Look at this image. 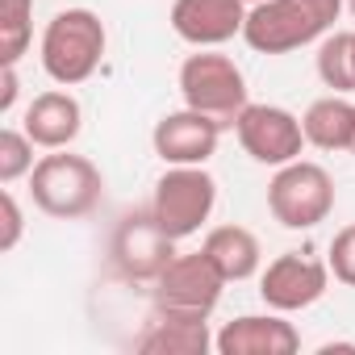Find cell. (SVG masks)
<instances>
[{"mask_svg": "<svg viewBox=\"0 0 355 355\" xmlns=\"http://www.w3.org/2000/svg\"><path fill=\"white\" fill-rule=\"evenodd\" d=\"M326 263H330V276H334L338 284H351V288H355V226H343V230L334 234Z\"/></svg>", "mask_w": 355, "mask_h": 355, "instance_id": "44dd1931", "label": "cell"}, {"mask_svg": "<svg viewBox=\"0 0 355 355\" xmlns=\"http://www.w3.org/2000/svg\"><path fill=\"white\" fill-rule=\"evenodd\" d=\"M34 138L26 130H13L5 125L0 130V184H17L21 175L34 171Z\"/></svg>", "mask_w": 355, "mask_h": 355, "instance_id": "ffe728a7", "label": "cell"}, {"mask_svg": "<svg viewBox=\"0 0 355 355\" xmlns=\"http://www.w3.org/2000/svg\"><path fill=\"white\" fill-rule=\"evenodd\" d=\"M318 80L330 92L351 96L355 92V34L351 30H330L318 46Z\"/></svg>", "mask_w": 355, "mask_h": 355, "instance_id": "ac0fdd59", "label": "cell"}, {"mask_svg": "<svg viewBox=\"0 0 355 355\" xmlns=\"http://www.w3.org/2000/svg\"><path fill=\"white\" fill-rule=\"evenodd\" d=\"M30 197H34V205L46 218L76 222V218H88L101 205L105 175H101V167L92 159L71 155L63 146V150H51V155H42L34 163V171H30Z\"/></svg>", "mask_w": 355, "mask_h": 355, "instance_id": "3957f363", "label": "cell"}, {"mask_svg": "<svg viewBox=\"0 0 355 355\" xmlns=\"http://www.w3.org/2000/svg\"><path fill=\"white\" fill-rule=\"evenodd\" d=\"M0 209H5V230H0V251H13L21 243V230H26V218H21V205L13 197V189L5 184V193H0Z\"/></svg>", "mask_w": 355, "mask_h": 355, "instance_id": "7402d4cb", "label": "cell"}, {"mask_svg": "<svg viewBox=\"0 0 355 355\" xmlns=\"http://www.w3.org/2000/svg\"><path fill=\"white\" fill-rule=\"evenodd\" d=\"M222 125L218 117L201 113V109H175V113H163L150 130V146L155 155L175 167V163H209L218 142H222Z\"/></svg>", "mask_w": 355, "mask_h": 355, "instance_id": "8fae6325", "label": "cell"}, {"mask_svg": "<svg viewBox=\"0 0 355 355\" xmlns=\"http://www.w3.org/2000/svg\"><path fill=\"white\" fill-rule=\"evenodd\" d=\"M268 209L284 230H313L334 214V180L313 159H293L276 167L268 184Z\"/></svg>", "mask_w": 355, "mask_h": 355, "instance_id": "5b68a950", "label": "cell"}, {"mask_svg": "<svg viewBox=\"0 0 355 355\" xmlns=\"http://www.w3.org/2000/svg\"><path fill=\"white\" fill-rule=\"evenodd\" d=\"M21 130L42 146V150H63L80 138L84 130V109L71 92L63 88H51V92H38L21 117Z\"/></svg>", "mask_w": 355, "mask_h": 355, "instance_id": "5bb4252c", "label": "cell"}, {"mask_svg": "<svg viewBox=\"0 0 355 355\" xmlns=\"http://www.w3.org/2000/svg\"><path fill=\"white\" fill-rule=\"evenodd\" d=\"M214 351L218 355H293V351H301V334L276 309L272 313H243L218 330Z\"/></svg>", "mask_w": 355, "mask_h": 355, "instance_id": "4fadbf2b", "label": "cell"}, {"mask_svg": "<svg viewBox=\"0 0 355 355\" xmlns=\"http://www.w3.org/2000/svg\"><path fill=\"white\" fill-rule=\"evenodd\" d=\"M234 134H239L243 150L263 167H284V163L301 159V150H305L301 117L280 105H247L234 117Z\"/></svg>", "mask_w": 355, "mask_h": 355, "instance_id": "ba28073f", "label": "cell"}, {"mask_svg": "<svg viewBox=\"0 0 355 355\" xmlns=\"http://www.w3.org/2000/svg\"><path fill=\"white\" fill-rule=\"evenodd\" d=\"M214 205H218V180L205 171V163H175L155 180L150 214L175 243L197 234L209 222Z\"/></svg>", "mask_w": 355, "mask_h": 355, "instance_id": "277c9868", "label": "cell"}, {"mask_svg": "<svg viewBox=\"0 0 355 355\" xmlns=\"http://www.w3.org/2000/svg\"><path fill=\"white\" fill-rule=\"evenodd\" d=\"M251 5H259V0H247V9H251Z\"/></svg>", "mask_w": 355, "mask_h": 355, "instance_id": "d4e9b609", "label": "cell"}, {"mask_svg": "<svg viewBox=\"0 0 355 355\" xmlns=\"http://www.w3.org/2000/svg\"><path fill=\"white\" fill-rule=\"evenodd\" d=\"M218 334H209V318H180V313H155L146 330L134 338L138 355H205Z\"/></svg>", "mask_w": 355, "mask_h": 355, "instance_id": "9a60e30c", "label": "cell"}, {"mask_svg": "<svg viewBox=\"0 0 355 355\" xmlns=\"http://www.w3.org/2000/svg\"><path fill=\"white\" fill-rule=\"evenodd\" d=\"M305 142L318 146V150H351V138H355V105L343 96V92H330V96H318L305 117Z\"/></svg>", "mask_w": 355, "mask_h": 355, "instance_id": "e0dca14e", "label": "cell"}, {"mask_svg": "<svg viewBox=\"0 0 355 355\" xmlns=\"http://www.w3.org/2000/svg\"><path fill=\"white\" fill-rule=\"evenodd\" d=\"M113 268L125 276V280H150L175 259V239L155 222V214H125L113 230Z\"/></svg>", "mask_w": 355, "mask_h": 355, "instance_id": "30bf717a", "label": "cell"}, {"mask_svg": "<svg viewBox=\"0 0 355 355\" xmlns=\"http://www.w3.org/2000/svg\"><path fill=\"white\" fill-rule=\"evenodd\" d=\"M201 251L214 259V268L226 276V284H239V280H251L263 263V251H259V239L247 230V226H214L201 243Z\"/></svg>", "mask_w": 355, "mask_h": 355, "instance_id": "2e32d148", "label": "cell"}, {"mask_svg": "<svg viewBox=\"0 0 355 355\" xmlns=\"http://www.w3.org/2000/svg\"><path fill=\"white\" fill-rule=\"evenodd\" d=\"M243 26H247V0H175L171 5L175 38H184L197 51L243 38Z\"/></svg>", "mask_w": 355, "mask_h": 355, "instance_id": "7c38bea8", "label": "cell"}, {"mask_svg": "<svg viewBox=\"0 0 355 355\" xmlns=\"http://www.w3.org/2000/svg\"><path fill=\"white\" fill-rule=\"evenodd\" d=\"M351 155H355V138H351Z\"/></svg>", "mask_w": 355, "mask_h": 355, "instance_id": "484cf974", "label": "cell"}, {"mask_svg": "<svg viewBox=\"0 0 355 355\" xmlns=\"http://www.w3.org/2000/svg\"><path fill=\"white\" fill-rule=\"evenodd\" d=\"M109 51V34L105 21L92 9H63L46 21L42 30V71L59 84V88H76L84 80L96 76V67L105 63Z\"/></svg>", "mask_w": 355, "mask_h": 355, "instance_id": "7a4b0ae2", "label": "cell"}, {"mask_svg": "<svg viewBox=\"0 0 355 355\" xmlns=\"http://www.w3.org/2000/svg\"><path fill=\"white\" fill-rule=\"evenodd\" d=\"M180 96H184L189 109H201V113H209L226 125H234V117L251 105L243 67L230 55H218L214 46L197 51L180 63Z\"/></svg>", "mask_w": 355, "mask_h": 355, "instance_id": "8992f818", "label": "cell"}, {"mask_svg": "<svg viewBox=\"0 0 355 355\" xmlns=\"http://www.w3.org/2000/svg\"><path fill=\"white\" fill-rule=\"evenodd\" d=\"M34 42V0H0V63H21Z\"/></svg>", "mask_w": 355, "mask_h": 355, "instance_id": "d6986e66", "label": "cell"}, {"mask_svg": "<svg viewBox=\"0 0 355 355\" xmlns=\"http://www.w3.org/2000/svg\"><path fill=\"white\" fill-rule=\"evenodd\" d=\"M347 0H259L247 9L243 42L259 55H288L326 38Z\"/></svg>", "mask_w": 355, "mask_h": 355, "instance_id": "6da1fadb", "label": "cell"}, {"mask_svg": "<svg viewBox=\"0 0 355 355\" xmlns=\"http://www.w3.org/2000/svg\"><path fill=\"white\" fill-rule=\"evenodd\" d=\"M326 288H330V263H322L313 255H301V251L276 255L259 276V297L276 313L309 309L326 297Z\"/></svg>", "mask_w": 355, "mask_h": 355, "instance_id": "9c48e42d", "label": "cell"}, {"mask_svg": "<svg viewBox=\"0 0 355 355\" xmlns=\"http://www.w3.org/2000/svg\"><path fill=\"white\" fill-rule=\"evenodd\" d=\"M226 276L214 268L205 251L175 255L150 288V309L155 313H180V318H209L222 301Z\"/></svg>", "mask_w": 355, "mask_h": 355, "instance_id": "52a82bcc", "label": "cell"}, {"mask_svg": "<svg viewBox=\"0 0 355 355\" xmlns=\"http://www.w3.org/2000/svg\"><path fill=\"white\" fill-rule=\"evenodd\" d=\"M347 9H351V17H355V0H347Z\"/></svg>", "mask_w": 355, "mask_h": 355, "instance_id": "cb8c5ba5", "label": "cell"}, {"mask_svg": "<svg viewBox=\"0 0 355 355\" xmlns=\"http://www.w3.org/2000/svg\"><path fill=\"white\" fill-rule=\"evenodd\" d=\"M17 92H21L17 63H0V113H13V105H17Z\"/></svg>", "mask_w": 355, "mask_h": 355, "instance_id": "603a6c76", "label": "cell"}]
</instances>
